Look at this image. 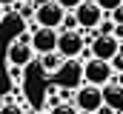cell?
I'll return each instance as SVG.
<instances>
[{
  "label": "cell",
  "instance_id": "obj_17",
  "mask_svg": "<svg viewBox=\"0 0 123 114\" xmlns=\"http://www.w3.org/2000/svg\"><path fill=\"white\" fill-rule=\"evenodd\" d=\"M112 31H115V23H112L109 17H103L100 26H97V34H112Z\"/></svg>",
  "mask_w": 123,
  "mask_h": 114
},
{
  "label": "cell",
  "instance_id": "obj_6",
  "mask_svg": "<svg viewBox=\"0 0 123 114\" xmlns=\"http://www.w3.org/2000/svg\"><path fill=\"white\" fill-rule=\"evenodd\" d=\"M86 49V40H83V31H60L57 34V51H60L66 60H74L80 57V51Z\"/></svg>",
  "mask_w": 123,
  "mask_h": 114
},
{
  "label": "cell",
  "instance_id": "obj_9",
  "mask_svg": "<svg viewBox=\"0 0 123 114\" xmlns=\"http://www.w3.org/2000/svg\"><path fill=\"white\" fill-rule=\"evenodd\" d=\"M89 49H92V57H97V60H112L123 49V43L115 40V34H97L89 43Z\"/></svg>",
  "mask_w": 123,
  "mask_h": 114
},
{
  "label": "cell",
  "instance_id": "obj_3",
  "mask_svg": "<svg viewBox=\"0 0 123 114\" xmlns=\"http://www.w3.org/2000/svg\"><path fill=\"white\" fill-rule=\"evenodd\" d=\"M112 77H115V68H112L109 60H97V57H92V60L83 63V83L100 86V88H103Z\"/></svg>",
  "mask_w": 123,
  "mask_h": 114
},
{
  "label": "cell",
  "instance_id": "obj_1",
  "mask_svg": "<svg viewBox=\"0 0 123 114\" xmlns=\"http://www.w3.org/2000/svg\"><path fill=\"white\" fill-rule=\"evenodd\" d=\"M34 57H37V54H34V49H31V34H29V31L12 37V43L6 46V63H9V66L26 68Z\"/></svg>",
  "mask_w": 123,
  "mask_h": 114
},
{
  "label": "cell",
  "instance_id": "obj_23",
  "mask_svg": "<svg viewBox=\"0 0 123 114\" xmlns=\"http://www.w3.org/2000/svg\"><path fill=\"white\" fill-rule=\"evenodd\" d=\"M17 0H0V6H14Z\"/></svg>",
  "mask_w": 123,
  "mask_h": 114
},
{
  "label": "cell",
  "instance_id": "obj_11",
  "mask_svg": "<svg viewBox=\"0 0 123 114\" xmlns=\"http://www.w3.org/2000/svg\"><path fill=\"white\" fill-rule=\"evenodd\" d=\"M63 60H66V57H63L60 51H49V54H40V71H43L46 77H55V74L60 71Z\"/></svg>",
  "mask_w": 123,
  "mask_h": 114
},
{
  "label": "cell",
  "instance_id": "obj_10",
  "mask_svg": "<svg viewBox=\"0 0 123 114\" xmlns=\"http://www.w3.org/2000/svg\"><path fill=\"white\" fill-rule=\"evenodd\" d=\"M103 103L112 106L117 114H123V88L115 83V80H109V83L103 86Z\"/></svg>",
  "mask_w": 123,
  "mask_h": 114
},
{
  "label": "cell",
  "instance_id": "obj_16",
  "mask_svg": "<svg viewBox=\"0 0 123 114\" xmlns=\"http://www.w3.org/2000/svg\"><path fill=\"white\" fill-rule=\"evenodd\" d=\"M94 3H97V6H100L106 14H109V11H115L117 6H123V0H94Z\"/></svg>",
  "mask_w": 123,
  "mask_h": 114
},
{
  "label": "cell",
  "instance_id": "obj_5",
  "mask_svg": "<svg viewBox=\"0 0 123 114\" xmlns=\"http://www.w3.org/2000/svg\"><path fill=\"white\" fill-rule=\"evenodd\" d=\"M55 80H57L60 88H80L83 86V63H77V57L74 60H63V66L55 74Z\"/></svg>",
  "mask_w": 123,
  "mask_h": 114
},
{
  "label": "cell",
  "instance_id": "obj_12",
  "mask_svg": "<svg viewBox=\"0 0 123 114\" xmlns=\"http://www.w3.org/2000/svg\"><path fill=\"white\" fill-rule=\"evenodd\" d=\"M0 114H26V108L23 106H17V103H12L9 97L0 103Z\"/></svg>",
  "mask_w": 123,
  "mask_h": 114
},
{
  "label": "cell",
  "instance_id": "obj_14",
  "mask_svg": "<svg viewBox=\"0 0 123 114\" xmlns=\"http://www.w3.org/2000/svg\"><path fill=\"white\" fill-rule=\"evenodd\" d=\"M49 114H80L74 108V103H57L55 108H49Z\"/></svg>",
  "mask_w": 123,
  "mask_h": 114
},
{
  "label": "cell",
  "instance_id": "obj_2",
  "mask_svg": "<svg viewBox=\"0 0 123 114\" xmlns=\"http://www.w3.org/2000/svg\"><path fill=\"white\" fill-rule=\"evenodd\" d=\"M100 106H103V88L100 86L83 83L80 88H74V108L80 114H94Z\"/></svg>",
  "mask_w": 123,
  "mask_h": 114
},
{
  "label": "cell",
  "instance_id": "obj_20",
  "mask_svg": "<svg viewBox=\"0 0 123 114\" xmlns=\"http://www.w3.org/2000/svg\"><path fill=\"white\" fill-rule=\"evenodd\" d=\"M57 3H60V6L66 9V11H74V9H77V6H80L83 0H57Z\"/></svg>",
  "mask_w": 123,
  "mask_h": 114
},
{
  "label": "cell",
  "instance_id": "obj_4",
  "mask_svg": "<svg viewBox=\"0 0 123 114\" xmlns=\"http://www.w3.org/2000/svg\"><path fill=\"white\" fill-rule=\"evenodd\" d=\"M63 17H66V9L57 0H49V3H43V6L34 9V23L37 26H46V28H60Z\"/></svg>",
  "mask_w": 123,
  "mask_h": 114
},
{
  "label": "cell",
  "instance_id": "obj_25",
  "mask_svg": "<svg viewBox=\"0 0 123 114\" xmlns=\"http://www.w3.org/2000/svg\"><path fill=\"white\" fill-rule=\"evenodd\" d=\"M31 3H34V6H43V3H49V0H31Z\"/></svg>",
  "mask_w": 123,
  "mask_h": 114
},
{
  "label": "cell",
  "instance_id": "obj_13",
  "mask_svg": "<svg viewBox=\"0 0 123 114\" xmlns=\"http://www.w3.org/2000/svg\"><path fill=\"white\" fill-rule=\"evenodd\" d=\"M77 17H74V11H66V17H63V23H60V31H77Z\"/></svg>",
  "mask_w": 123,
  "mask_h": 114
},
{
  "label": "cell",
  "instance_id": "obj_8",
  "mask_svg": "<svg viewBox=\"0 0 123 114\" xmlns=\"http://www.w3.org/2000/svg\"><path fill=\"white\" fill-rule=\"evenodd\" d=\"M74 17H77V26L80 28H97L100 20L106 17V11H103L94 0H83V3L74 9Z\"/></svg>",
  "mask_w": 123,
  "mask_h": 114
},
{
  "label": "cell",
  "instance_id": "obj_24",
  "mask_svg": "<svg viewBox=\"0 0 123 114\" xmlns=\"http://www.w3.org/2000/svg\"><path fill=\"white\" fill-rule=\"evenodd\" d=\"M6 9H9V6H0V20L6 17Z\"/></svg>",
  "mask_w": 123,
  "mask_h": 114
},
{
  "label": "cell",
  "instance_id": "obj_7",
  "mask_svg": "<svg viewBox=\"0 0 123 114\" xmlns=\"http://www.w3.org/2000/svg\"><path fill=\"white\" fill-rule=\"evenodd\" d=\"M57 34L60 28H46V26H37L31 31V49L34 54H49V51H57Z\"/></svg>",
  "mask_w": 123,
  "mask_h": 114
},
{
  "label": "cell",
  "instance_id": "obj_15",
  "mask_svg": "<svg viewBox=\"0 0 123 114\" xmlns=\"http://www.w3.org/2000/svg\"><path fill=\"white\" fill-rule=\"evenodd\" d=\"M9 77H12L14 88H20V83H23V68H17V66H9Z\"/></svg>",
  "mask_w": 123,
  "mask_h": 114
},
{
  "label": "cell",
  "instance_id": "obj_19",
  "mask_svg": "<svg viewBox=\"0 0 123 114\" xmlns=\"http://www.w3.org/2000/svg\"><path fill=\"white\" fill-rule=\"evenodd\" d=\"M109 20H112L115 26H117V23H123V6H117L115 11H109Z\"/></svg>",
  "mask_w": 123,
  "mask_h": 114
},
{
  "label": "cell",
  "instance_id": "obj_21",
  "mask_svg": "<svg viewBox=\"0 0 123 114\" xmlns=\"http://www.w3.org/2000/svg\"><path fill=\"white\" fill-rule=\"evenodd\" d=\"M94 114H117V111H115L112 106H106V103H103V106H100V108H97V111H94Z\"/></svg>",
  "mask_w": 123,
  "mask_h": 114
},
{
  "label": "cell",
  "instance_id": "obj_22",
  "mask_svg": "<svg viewBox=\"0 0 123 114\" xmlns=\"http://www.w3.org/2000/svg\"><path fill=\"white\" fill-rule=\"evenodd\" d=\"M112 80H115V83H117V86H120V88H123V71H117V74H115Z\"/></svg>",
  "mask_w": 123,
  "mask_h": 114
},
{
  "label": "cell",
  "instance_id": "obj_18",
  "mask_svg": "<svg viewBox=\"0 0 123 114\" xmlns=\"http://www.w3.org/2000/svg\"><path fill=\"white\" fill-rule=\"evenodd\" d=\"M109 63H112V68H115V74H117V71H123V49H120V51H117L115 57H112Z\"/></svg>",
  "mask_w": 123,
  "mask_h": 114
}]
</instances>
